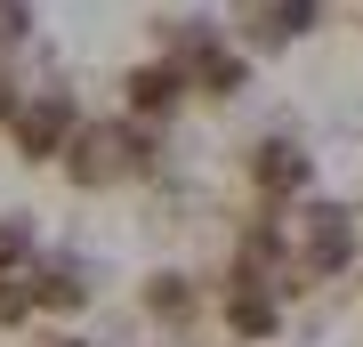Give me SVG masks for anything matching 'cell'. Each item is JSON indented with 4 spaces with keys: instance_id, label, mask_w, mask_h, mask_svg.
Here are the masks:
<instances>
[{
    "instance_id": "obj_6",
    "label": "cell",
    "mask_w": 363,
    "mask_h": 347,
    "mask_svg": "<svg viewBox=\"0 0 363 347\" xmlns=\"http://www.w3.org/2000/svg\"><path fill=\"white\" fill-rule=\"evenodd\" d=\"M315 25V0H267V40H298Z\"/></svg>"
},
{
    "instance_id": "obj_5",
    "label": "cell",
    "mask_w": 363,
    "mask_h": 347,
    "mask_svg": "<svg viewBox=\"0 0 363 347\" xmlns=\"http://www.w3.org/2000/svg\"><path fill=\"white\" fill-rule=\"evenodd\" d=\"M178 89H186L178 65H145V73H130V105H138V114H169Z\"/></svg>"
},
{
    "instance_id": "obj_10",
    "label": "cell",
    "mask_w": 363,
    "mask_h": 347,
    "mask_svg": "<svg viewBox=\"0 0 363 347\" xmlns=\"http://www.w3.org/2000/svg\"><path fill=\"white\" fill-rule=\"evenodd\" d=\"M57 347H81V339H57Z\"/></svg>"
},
{
    "instance_id": "obj_1",
    "label": "cell",
    "mask_w": 363,
    "mask_h": 347,
    "mask_svg": "<svg viewBox=\"0 0 363 347\" xmlns=\"http://www.w3.org/2000/svg\"><path fill=\"white\" fill-rule=\"evenodd\" d=\"M130 170H145L138 129H81L73 138V178L81 186H113V178H130Z\"/></svg>"
},
{
    "instance_id": "obj_3",
    "label": "cell",
    "mask_w": 363,
    "mask_h": 347,
    "mask_svg": "<svg viewBox=\"0 0 363 347\" xmlns=\"http://www.w3.org/2000/svg\"><path fill=\"white\" fill-rule=\"evenodd\" d=\"M65 138H73V105L57 97V89L40 97V105H25V114H16V145H25L33 162H49V154H57Z\"/></svg>"
},
{
    "instance_id": "obj_4",
    "label": "cell",
    "mask_w": 363,
    "mask_h": 347,
    "mask_svg": "<svg viewBox=\"0 0 363 347\" xmlns=\"http://www.w3.org/2000/svg\"><path fill=\"white\" fill-rule=\"evenodd\" d=\"M250 178H259V194H274V202H283V194L307 186V154H298L291 138H267V145H259V162H250Z\"/></svg>"
},
{
    "instance_id": "obj_8",
    "label": "cell",
    "mask_w": 363,
    "mask_h": 347,
    "mask_svg": "<svg viewBox=\"0 0 363 347\" xmlns=\"http://www.w3.org/2000/svg\"><path fill=\"white\" fill-rule=\"evenodd\" d=\"M145 307H154V315H186V291H178V275H162V283L145 291Z\"/></svg>"
},
{
    "instance_id": "obj_2",
    "label": "cell",
    "mask_w": 363,
    "mask_h": 347,
    "mask_svg": "<svg viewBox=\"0 0 363 347\" xmlns=\"http://www.w3.org/2000/svg\"><path fill=\"white\" fill-rule=\"evenodd\" d=\"M298 234H307V258H298V267H307V275H331L339 258H347V243H355L347 210H331V202H315L307 219H298Z\"/></svg>"
},
{
    "instance_id": "obj_9",
    "label": "cell",
    "mask_w": 363,
    "mask_h": 347,
    "mask_svg": "<svg viewBox=\"0 0 363 347\" xmlns=\"http://www.w3.org/2000/svg\"><path fill=\"white\" fill-rule=\"evenodd\" d=\"M0 114H9V81H0Z\"/></svg>"
},
{
    "instance_id": "obj_7",
    "label": "cell",
    "mask_w": 363,
    "mask_h": 347,
    "mask_svg": "<svg viewBox=\"0 0 363 347\" xmlns=\"http://www.w3.org/2000/svg\"><path fill=\"white\" fill-rule=\"evenodd\" d=\"M25 250H33V226H25V219H9V226H0V267H16Z\"/></svg>"
}]
</instances>
